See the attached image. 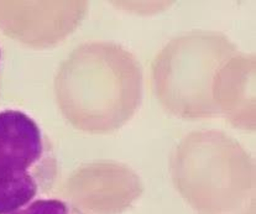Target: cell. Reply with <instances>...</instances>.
Wrapping results in <instances>:
<instances>
[{
	"label": "cell",
	"instance_id": "cell-1",
	"mask_svg": "<svg viewBox=\"0 0 256 214\" xmlns=\"http://www.w3.org/2000/svg\"><path fill=\"white\" fill-rule=\"evenodd\" d=\"M46 151L42 130L30 116L16 109L0 110V158L38 174Z\"/></svg>",
	"mask_w": 256,
	"mask_h": 214
},
{
	"label": "cell",
	"instance_id": "cell-2",
	"mask_svg": "<svg viewBox=\"0 0 256 214\" xmlns=\"http://www.w3.org/2000/svg\"><path fill=\"white\" fill-rule=\"evenodd\" d=\"M40 174L19 168L0 158V214H12L36 200Z\"/></svg>",
	"mask_w": 256,
	"mask_h": 214
},
{
	"label": "cell",
	"instance_id": "cell-3",
	"mask_svg": "<svg viewBox=\"0 0 256 214\" xmlns=\"http://www.w3.org/2000/svg\"><path fill=\"white\" fill-rule=\"evenodd\" d=\"M12 214H70V210L68 204L61 200L38 198Z\"/></svg>",
	"mask_w": 256,
	"mask_h": 214
},
{
	"label": "cell",
	"instance_id": "cell-4",
	"mask_svg": "<svg viewBox=\"0 0 256 214\" xmlns=\"http://www.w3.org/2000/svg\"><path fill=\"white\" fill-rule=\"evenodd\" d=\"M70 214H72V213H70Z\"/></svg>",
	"mask_w": 256,
	"mask_h": 214
}]
</instances>
